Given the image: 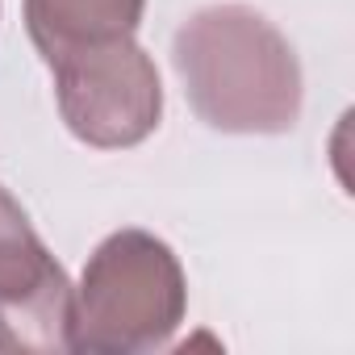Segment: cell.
<instances>
[{"label": "cell", "instance_id": "cell-4", "mask_svg": "<svg viewBox=\"0 0 355 355\" xmlns=\"http://www.w3.org/2000/svg\"><path fill=\"white\" fill-rule=\"evenodd\" d=\"M76 351V284L30 214L0 189V355Z\"/></svg>", "mask_w": 355, "mask_h": 355}, {"label": "cell", "instance_id": "cell-2", "mask_svg": "<svg viewBox=\"0 0 355 355\" xmlns=\"http://www.w3.org/2000/svg\"><path fill=\"white\" fill-rule=\"evenodd\" d=\"M189 313V276L159 234L113 230L76 284V351L146 355L171 343Z\"/></svg>", "mask_w": 355, "mask_h": 355}, {"label": "cell", "instance_id": "cell-5", "mask_svg": "<svg viewBox=\"0 0 355 355\" xmlns=\"http://www.w3.org/2000/svg\"><path fill=\"white\" fill-rule=\"evenodd\" d=\"M142 9L146 0H26L21 5L26 34L46 67L71 51L134 38L142 26Z\"/></svg>", "mask_w": 355, "mask_h": 355}, {"label": "cell", "instance_id": "cell-3", "mask_svg": "<svg viewBox=\"0 0 355 355\" xmlns=\"http://www.w3.org/2000/svg\"><path fill=\"white\" fill-rule=\"evenodd\" d=\"M63 125L96 150L146 142L163 117V84L155 59L134 38L84 46L51 63Z\"/></svg>", "mask_w": 355, "mask_h": 355}, {"label": "cell", "instance_id": "cell-1", "mask_svg": "<svg viewBox=\"0 0 355 355\" xmlns=\"http://www.w3.org/2000/svg\"><path fill=\"white\" fill-rule=\"evenodd\" d=\"M171 63L193 113L222 134H288L305 80L288 38L247 5H209L171 42Z\"/></svg>", "mask_w": 355, "mask_h": 355}]
</instances>
